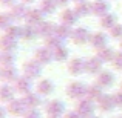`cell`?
<instances>
[{"instance_id": "cell-1", "label": "cell", "mask_w": 122, "mask_h": 118, "mask_svg": "<svg viewBox=\"0 0 122 118\" xmlns=\"http://www.w3.org/2000/svg\"><path fill=\"white\" fill-rule=\"evenodd\" d=\"M90 39H91V32L83 26H77V28L73 29L71 39L70 40H71L74 44H77V46H83V44L90 43Z\"/></svg>"}, {"instance_id": "cell-2", "label": "cell", "mask_w": 122, "mask_h": 118, "mask_svg": "<svg viewBox=\"0 0 122 118\" xmlns=\"http://www.w3.org/2000/svg\"><path fill=\"white\" fill-rule=\"evenodd\" d=\"M42 65L39 61H36V60H26V61L22 65V71H23V75L25 77H28L30 80H33V78H37L40 75V72H42Z\"/></svg>"}, {"instance_id": "cell-3", "label": "cell", "mask_w": 122, "mask_h": 118, "mask_svg": "<svg viewBox=\"0 0 122 118\" xmlns=\"http://www.w3.org/2000/svg\"><path fill=\"white\" fill-rule=\"evenodd\" d=\"M108 39L110 35L105 34L104 31H97V32H93L91 34V39H90V46L96 51H101L108 48Z\"/></svg>"}, {"instance_id": "cell-4", "label": "cell", "mask_w": 122, "mask_h": 118, "mask_svg": "<svg viewBox=\"0 0 122 118\" xmlns=\"http://www.w3.org/2000/svg\"><path fill=\"white\" fill-rule=\"evenodd\" d=\"M85 63H86V60H83L82 57H73V58H70L68 63H66L68 74L74 75V77L83 74V72H85Z\"/></svg>"}, {"instance_id": "cell-5", "label": "cell", "mask_w": 122, "mask_h": 118, "mask_svg": "<svg viewBox=\"0 0 122 118\" xmlns=\"http://www.w3.org/2000/svg\"><path fill=\"white\" fill-rule=\"evenodd\" d=\"M79 18L81 17H79L77 12L74 11V8H63L62 12H60V15H59L60 23L66 25V26H74V25L77 23Z\"/></svg>"}, {"instance_id": "cell-6", "label": "cell", "mask_w": 122, "mask_h": 118, "mask_svg": "<svg viewBox=\"0 0 122 118\" xmlns=\"http://www.w3.org/2000/svg\"><path fill=\"white\" fill-rule=\"evenodd\" d=\"M34 60L39 61L42 66L51 63L54 60L53 49H50V48H46V46H40L39 49H36V52H34Z\"/></svg>"}, {"instance_id": "cell-7", "label": "cell", "mask_w": 122, "mask_h": 118, "mask_svg": "<svg viewBox=\"0 0 122 118\" xmlns=\"http://www.w3.org/2000/svg\"><path fill=\"white\" fill-rule=\"evenodd\" d=\"M45 22V14L40 11L39 8H31L30 12L26 14V17H25V23L26 25H31V26H39L40 23H43Z\"/></svg>"}, {"instance_id": "cell-8", "label": "cell", "mask_w": 122, "mask_h": 118, "mask_svg": "<svg viewBox=\"0 0 122 118\" xmlns=\"http://www.w3.org/2000/svg\"><path fill=\"white\" fill-rule=\"evenodd\" d=\"M102 65H104L102 60L97 55H93L85 63V72L86 74H91V75H99L102 72Z\"/></svg>"}, {"instance_id": "cell-9", "label": "cell", "mask_w": 122, "mask_h": 118, "mask_svg": "<svg viewBox=\"0 0 122 118\" xmlns=\"http://www.w3.org/2000/svg\"><path fill=\"white\" fill-rule=\"evenodd\" d=\"M93 15L97 18L104 17L110 12V3L107 0H93Z\"/></svg>"}, {"instance_id": "cell-10", "label": "cell", "mask_w": 122, "mask_h": 118, "mask_svg": "<svg viewBox=\"0 0 122 118\" xmlns=\"http://www.w3.org/2000/svg\"><path fill=\"white\" fill-rule=\"evenodd\" d=\"M56 26L57 25L51 23V22H46L45 20L43 23H40L39 26H36V31H37V35L42 37V39H48L50 35H53L54 32H56Z\"/></svg>"}, {"instance_id": "cell-11", "label": "cell", "mask_w": 122, "mask_h": 118, "mask_svg": "<svg viewBox=\"0 0 122 118\" xmlns=\"http://www.w3.org/2000/svg\"><path fill=\"white\" fill-rule=\"evenodd\" d=\"M0 48H2V51H12V52H15V49L19 48V39L11 37L8 34H3L2 39H0Z\"/></svg>"}, {"instance_id": "cell-12", "label": "cell", "mask_w": 122, "mask_h": 118, "mask_svg": "<svg viewBox=\"0 0 122 118\" xmlns=\"http://www.w3.org/2000/svg\"><path fill=\"white\" fill-rule=\"evenodd\" d=\"M31 8H28V5H25V3H15L14 6H11L9 8V12L12 14V17L15 18V20H25V17H26V14L30 12Z\"/></svg>"}, {"instance_id": "cell-13", "label": "cell", "mask_w": 122, "mask_h": 118, "mask_svg": "<svg viewBox=\"0 0 122 118\" xmlns=\"http://www.w3.org/2000/svg\"><path fill=\"white\" fill-rule=\"evenodd\" d=\"M85 92H86V87L79 81L70 83L68 87H66V94H68L70 98H79V97H82Z\"/></svg>"}, {"instance_id": "cell-14", "label": "cell", "mask_w": 122, "mask_h": 118, "mask_svg": "<svg viewBox=\"0 0 122 118\" xmlns=\"http://www.w3.org/2000/svg\"><path fill=\"white\" fill-rule=\"evenodd\" d=\"M119 22H117V15L113 14V12H108L107 15H104V17L99 18V26H101V29L104 31H110L111 28L114 26V25H117Z\"/></svg>"}, {"instance_id": "cell-15", "label": "cell", "mask_w": 122, "mask_h": 118, "mask_svg": "<svg viewBox=\"0 0 122 118\" xmlns=\"http://www.w3.org/2000/svg\"><path fill=\"white\" fill-rule=\"evenodd\" d=\"M74 11L77 12L79 17H86V15H93V3L88 0H82L74 5Z\"/></svg>"}, {"instance_id": "cell-16", "label": "cell", "mask_w": 122, "mask_h": 118, "mask_svg": "<svg viewBox=\"0 0 122 118\" xmlns=\"http://www.w3.org/2000/svg\"><path fill=\"white\" fill-rule=\"evenodd\" d=\"M114 81V75L111 74L110 71H102L101 74L96 77V83H97L101 87H108V86H111Z\"/></svg>"}, {"instance_id": "cell-17", "label": "cell", "mask_w": 122, "mask_h": 118, "mask_svg": "<svg viewBox=\"0 0 122 118\" xmlns=\"http://www.w3.org/2000/svg\"><path fill=\"white\" fill-rule=\"evenodd\" d=\"M2 78L5 81H15L19 78L14 65H2Z\"/></svg>"}, {"instance_id": "cell-18", "label": "cell", "mask_w": 122, "mask_h": 118, "mask_svg": "<svg viewBox=\"0 0 122 118\" xmlns=\"http://www.w3.org/2000/svg\"><path fill=\"white\" fill-rule=\"evenodd\" d=\"M57 8H59V6H57L56 0H40V2H39V9L43 12L45 15L54 14Z\"/></svg>"}, {"instance_id": "cell-19", "label": "cell", "mask_w": 122, "mask_h": 118, "mask_svg": "<svg viewBox=\"0 0 122 118\" xmlns=\"http://www.w3.org/2000/svg\"><path fill=\"white\" fill-rule=\"evenodd\" d=\"M71 32H73V29H71V26H66V25H62V23H59L56 26V35L59 37L60 40L65 43L66 40H70L71 39Z\"/></svg>"}, {"instance_id": "cell-20", "label": "cell", "mask_w": 122, "mask_h": 118, "mask_svg": "<svg viewBox=\"0 0 122 118\" xmlns=\"http://www.w3.org/2000/svg\"><path fill=\"white\" fill-rule=\"evenodd\" d=\"M15 89H17L19 92H22V94H30L31 91V80L28 77H19L17 80H15Z\"/></svg>"}, {"instance_id": "cell-21", "label": "cell", "mask_w": 122, "mask_h": 118, "mask_svg": "<svg viewBox=\"0 0 122 118\" xmlns=\"http://www.w3.org/2000/svg\"><path fill=\"white\" fill-rule=\"evenodd\" d=\"M53 54H54V61H66L70 57V49L65 44H62V46L53 49Z\"/></svg>"}, {"instance_id": "cell-22", "label": "cell", "mask_w": 122, "mask_h": 118, "mask_svg": "<svg viewBox=\"0 0 122 118\" xmlns=\"http://www.w3.org/2000/svg\"><path fill=\"white\" fill-rule=\"evenodd\" d=\"M96 55L102 60V63H111V61H113V58H114V55H116V51L111 49V48L108 46V48H105V49L97 51Z\"/></svg>"}, {"instance_id": "cell-23", "label": "cell", "mask_w": 122, "mask_h": 118, "mask_svg": "<svg viewBox=\"0 0 122 118\" xmlns=\"http://www.w3.org/2000/svg\"><path fill=\"white\" fill-rule=\"evenodd\" d=\"M12 25H15V18L12 17L11 12L9 11L2 12V14H0V28L5 31V29H8L9 26H12Z\"/></svg>"}, {"instance_id": "cell-24", "label": "cell", "mask_w": 122, "mask_h": 118, "mask_svg": "<svg viewBox=\"0 0 122 118\" xmlns=\"http://www.w3.org/2000/svg\"><path fill=\"white\" fill-rule=\"evenodd\" d=\"M53 91H54V84H53L51 80L45 78V80H40V81L37 83V92H39L40 95H46Z\"/></svg>"}, {"instance_id": "cell-25", "label": "cell", "mask_w": 122, "mask_h": 118, "mask_svg": "<svg viewBox=\"0 0 122 118\" xmlns=\"http://www.w3.org/2000/svg\"><path fill=\"white\" fill-rule=\"evenodd\" d=\"M37 37V31L34 26H31V25H25V26H22V34H20V39L23 40H33Z\"/></svg>"}, {"instance_id": "cell-26", "label": "cell", "mask_w": 122, "mask_h": 118, "mask_svg": "<svg viewBox=\"0 0 122 118\" xmlns=\"http://www.w3.org/2000/svg\"><path fill=\"white\" fill-rule=\"evenodd\" d=\"M62 44H63V41L60 40L56 34H53V35H50L48 39H45V46L50 48V49H56V48L62 46Z\"/></svg>"}, {"instance_id": "cell-27", "label": "cell", "mask_w": 122, "mask_h": 118, "mask_svg": "<svg viewBox=\"0 0 122 118\" xmlns=\"http://www.w3.org/2000/svg\"><path fill=\"white\" fill-rule=\"evenodd\" d=\"M108 35H110V39L121 41V40H122V23L114 25V26L111 28L110 31H108Z\"/></svg>"}, {"instance_id": "cell-28", "label": "cell", "mask_w": 122, "mask_h": 118, "mask_svg": "<svg viewBox=\"0 0 122 118\" xmlns=\"http://www.w3.org/2000/svg\"><path fill=\"white\" fill-rule=\"evenodd\" d=\"M15 52L12 51H2V65H14Z\"/></svg>"}, {"instance_id": "cell-29", "label": "cell", "mask_w": 122, "mask_h": 118, "mask_svg": "<svg viewBox=\"0 0 122 118\" xmlns=\"http://www.w3.org/2000/svg\"><path fill=\"white\" fill-rule=\"evenodd\" d=\"M3 34H8V35L15 37V39H20V34H22V26L12 25V26H9L8 29H5V31H3Z\"/></svg>"}, {"instance_id": "cell-30", "label": "cell", "mask_w": 122, "mask_h": 118, "mask_svg": "<svg viewBox=\"0 0 122 118\" xmlns=\"http://www.w3.org/2000/svg\"><path fill=\"white\" fill-rule=\"evenodd\" d=\"M111 66H113L116 71H122V51H117L116 52L113 61H111Z\"/></svg>"}, {"instance_id": "cell-31", "label": "cell", "mask_w": 122, "mask_h": 118, "mask_svg": "<svg viewBox=\"0 0 122 118\" xmlns=\"http://www.w3.org/2000/svg\"><path fill=\"white\" fill-rule=\"evenodd\" d=\"M79 106H81L79 107V112H82L83 115H90V114L93 112V106H91L90 101H82Z\"/></svg>"}, {"instance_id": "cell-32", "label": "cell", "mask_w": 122, "mask_h": 118, "mask_svg": "<svg viewBox=\"0 0 122 118\" xmlns=\"http://www.w3.org/2000/svg\"><path fill=\"white\" fill-rule=\"evenodd\" d=\"M54 110H63V104L59 103V101H51V103H48V112L50 114H54Z\"/></svg>"}, {"instance_id": "cell-33", "label": "cell", "mask_w": 122, "mask_h": 118, "mask_svg": "<svg viewBox=\"0 0 122 118\" xmlns=\"http://www.w3.org/2000/svg\"><path fill=\"white\" fill-rule=\"evenodd\" d=\"M0 3H2V6H5V8H11V6H14L15 3H17V0H0Z\"/></svg>"}, {"instance_id": "cell-34", "label": "cell", "mask_w": 122, "mask_h": 118, "mask_svg": "<svg viewBox=\"0 0 122 118\" xmlns=\"http://www.w3.org/2000/svg\"><path fill=\"white\" fill-rule=\"evenodd\" d=\"M57 6H62V8H68V5L73 2V0H56Z\"/></svg>"}, {"instance_id": "cell-35", "label": "cell", "mask_w": 122, "mask_h": 118, "mask_svg": "<svg viewBox=\"0 0 122 118\" xmlns=\"http://www.w3.org/2000/svg\"><path fill=\"white\" fill-rule=\"evenodd\" d=\"M114 101H116V104H122V92H116V95H114Z\"/></svg>"}, {"instance_id": "cell-36", "label": "cell", "mask_w": 122, "mask_h": 118, "mask_svg": "<svg viewBox=\"0 0 122 118\" xmlns=\"http://www.w3.org/2000/svg\"><path fill=\"white\" fill-rule=\"evenodd\" d=\"M20 2H22V3H25V5H33L36 0H20Z\"/></svg>"}, {"instance_id": "cell-37", "label": "cell", "mask_w": 122, "mask_h": 118, "mask_svg": "<svg viewBox=\"0 0 122 118\" xmlns=\"http://www.w3.org/2000/svg\"><path fill=\"white\" fill-rule=\"evenodd\" d=\"M66 118H79V115H76V114H68Z\"/></svg>"}, {"instance_id": "cell-38", "label": "cell", "mask_w": 122, "mask_h": 118, "mask_svg": "<svg viewBox=\"0 0 122 118\" xmlns=\"http://www.w3.org/2000/svg\"><path fill=\"white\" fill-rule=\"evenodd\" d=\"M73 2H74V3H77V2H82V0H73Z\"/></svg>"}, {"instance_id": "cell-39", "label": "cell", "mask_w": 122, "mask_h": 118, "mask_svg": "<svg viewBox=\"0 0 122 118\" xmlns=\"http://www.w3.org/2000/svg\"><path fill=\"white\" fill-rule=\"evenodd\" d=\"M119 48H121V51H122V40H121V44H119Z\"/></svg>"}, {"instance_id": "cell-40", "label": "cell", "mask_w": 122, "mask_h": 118, "mask_svg": "<svg viewBox=\"0 0 122 118\" xmlns=\"http://www.w3.org/2000/svg\"><path fill=\"white\" fill-rule=\"evenodd\" d=\"M121 87H122V84H121Z\"/></svg>"}]
</instances>
